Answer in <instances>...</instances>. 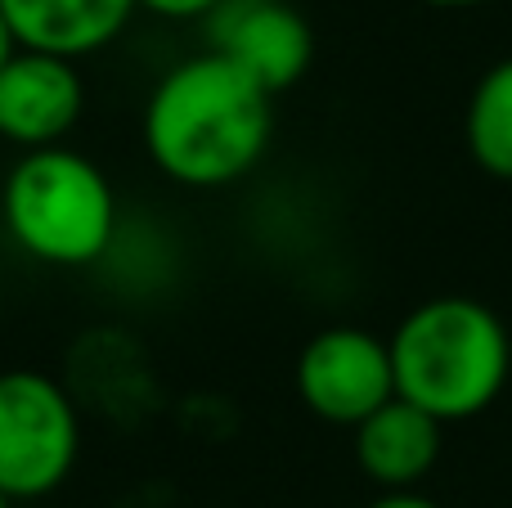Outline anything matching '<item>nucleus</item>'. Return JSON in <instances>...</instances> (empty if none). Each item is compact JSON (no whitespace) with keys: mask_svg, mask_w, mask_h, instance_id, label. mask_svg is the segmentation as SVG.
<instances>
[{"mask_svg":"<svg viewBox=\"0 0 512 508\" xmlns=\"http://www.w3.org/2000/svg\"><path fill=\"white\" fill-rule=\"evenodd\" d=\"M270 104L274 95H265L225 54H189L171 63L144 99V153L176 185L225 189L270 149Z\"/></svg>","mask_w":512,"mask_h":508,"instance_id":"nucleus-1","label":"nucleus"},{"mask_svg":"<svg viewBox=\"0 0 512 508\" xmlns=\"http://www.w3.org/2000/svg\"><path fill=\"white\" fill-rule=\"evenodd\" d=\"M391 369L396 396L441 423L481 414L508 383V333L490 306L472 297L423 302L396 329Z\"/></svg>","mask_w":512,"mask_h":508,"instance_id":"nucleus-2","label":"nucleus"},{"mask_svg":"<svg viewBox=\"0 0 512 508\" xmlns=\"http://www.w3.org/2000/svg\"><path fill=\"white\" fill-rule=\"evenodd\" d=\"M0 216L18 252L59 270L95 266L117 239L113 180L68 144L18 153L0 185Z\"/></svg>","mask_w":512,"mask_h":508,"instance_id":"nucleus-3","label":"nucleus"},{"mask_svg":"<svg viewBox=\"0 0 512 508\" xmlns=\"http://www.w3.org/2000/svg\"><path fill=\"white\" fill-rule=\"evenodd\" d=\"M81 419L59 378L41 369H0V495L45 500L72 477Z\"/></svg>","mask_w":512,"mask_h":508,"instance_id":"nucleus-4","label":"nucleus"},{"mask_svg":"<svg viewBox=\"0 0 512 508\" xmlns=\"http://www.w3.org/2000/svg\"><path fill=\"white\" fill-rule=\"evenodd\" d=\"M297 392L310 414L342 428H360L369 414L396 401L391 347L351 324L315 333L297 360Z\"/></svg>","mask_w":512,"mask_h":508,"instance_id":"nucleus-5","label":"nucleus"},{"mask_svg":"<svg viewBox=\"0 0 512 508\" xmlns=\"http://www.w3.org/2000/svg\"><path fill=\"white\" fill-rule=\"evenodd\" d=\"M86 113V81L77 63L41 50H14L0 68V140L18 153L54 149Z\"/></svg>","mask_w":512,"mask_h":508,"instance_id":"nucleus-6","label":"nucleus"},{"mask_svg":"<svg viewBox=\"0 0 512 508\" xmlns=\"http://www.w3.org/2000/svg\"><path fill=\"white\" fill-rule=\"evenodd\" d=\"M212 50L248 72L265 95H279L306 77L315 36L283 0H225L212 14Z\"/></svg>","mask_w":512,"mask_h":508,"instance_id":"nucleus-7","label":"nucleus"},{"mask_svg":"<svg viewBox=\"0 0 512 508\" xmlns=\"http://www.w3.org/2000/svg\"><path fill=\"white\" fill-rule=\"evenodd\" d=\"M135 9V0H0L18 50L59 54L72 63L117 41Z\"/></svg>","mask_w":512,"mask_h":508,"instance_id":"nucleus-8","label":"nucleus"},{"mask_svg":"<svg viewBox=\"0 0 512 508\" xmlns=\"http://www.w3.org/2000/svg\"><path fill=\"white\" fill-rule=\"evenodd\" d=\"M355 459L369 482L387 491H409L441 459V419L396 396L355 428Z\"/></svg>","mask_w":512,"mask_h":508,"instance_id":"nucleus-9","label":"nucleus"},{"mask_svg":"<svg viewBox=\"0 0 512 508\" xmlns=\"http://www.w3.org/2000/svg\"><path fill=\"white\" fill-rule=\"evenodd\" d=\"M468 149L481 162V171L512 180V59L495 63L472 90Z\"/></svg>","mask_w":512,"mask_h":508,"instance_id":"nucleus-10","label":"nucleus"},{"mask_svg":"<svg viewBox=\"0 0 512 508\" xmlns=\"http://www.w3.org/2000/svg\"><path fill=\"white\" fill-rule=\"evenodd\" d=\"M135 5L158 18H212L225 0H135Z\"/></svg>","mask_w":512,"mask_h":508,"instance_id":"nucleus-11","label":"nucleus"},{"mask_svg":"<svg viewBox=\"0 0 512 508\" xmlns=\"http://www.w3.org/2000/svg\"><path fill=\"white\" fill-rule=\"evenodd\" d=\"M369 508H441V504L423 500V495H414V491H387L382 500H373Z\"/></svg>","mask_w":512,"mask_h":508,"instance_id":"nucleus-12","label":"nucleus"},{"mask_svg":"<svg viewBox=\"0 0 512 508\" xmlns=\"http://www.w3.org/2000/svg\"><path fill=\"white\" fill-rule=\"evenodd\" d=\"M18 45H14V32H9V23H5V14H0V68L9 63V54H14Z\"/></svg>","mask_w":512,"mask_h":508,"instance_id":"nucleus-13","label":"nucleus"},{"mask_svg":"<svg viewBox=\"0 0 512 508\" xmlns=\"http://www.w3.org/2000/svg\"><path fill=\"white\" fill-rule=\"evenodd\" d=\"M432 5H486V0H432Z\"/></svg>","mask_w":512,"mask_h":508,"instance_id":"nucleus-14","label":"nucleus"},{"mask_svg":"<svg viewBox=\"0 0 512 508\" xmlns=\"http://www.w3.org/2000/svg\"><path fill=\"white\" fill-rule=\"evenodd\" d=\"M0 508H14V504H9V500H5V495H0Z\"/></svg>","mask_w":512,"mask_h":508,"instance_id":"nucleus-15","label":"nucleus"}]
</instances>
